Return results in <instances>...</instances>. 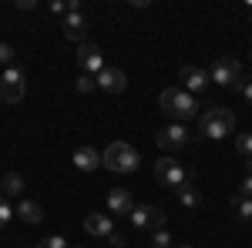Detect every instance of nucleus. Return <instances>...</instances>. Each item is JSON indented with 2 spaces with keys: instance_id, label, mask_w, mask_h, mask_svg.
Returning a JSON list of instances; mask_svg holds the SVG:
<instances>
[{
  "instance_id": "nucleus-1",
  "label": "nucleus",
  "mask_w": 252,
  "mask_h": 248,
  "mask_svg": "<svg viewBox=\"0 0 252 248\" xmlns=\"http://www.w3.org/2000/svg\"><path fill=\"white\" fill-rule=\"evenodd\" d=\"M158 108L172 117L175 124H185V121L198 117V101H195L189 91H182V87H165V91L158 94Z\"/></svg>"
},
{
  "instance_id": "nucleus-2",
  "label": "nucleus",
  "mask_w": 252,
  "mask_h": 248,
  "mask_svg": "<svg viewBox=\"0 0 252 248\" xmlns=\"http://www.w3.org/2000/svg\"><path fill=\"white\" fill-rule=\"evenodd\" d=\"M101 161H104L108 171L131 174V171H138V165H141V154H138L128 141H111V144L104 148V154H101Z\"/></svg>"
},
{
  "instance_id": "nucleus-3",
  "label": "nucleus",
  "mask_w": 252,
  "mask_h": 248,
  "mask_svg": "<svg viewBox=\"0 0 252 248\" xmlns=\"http://www.w3.org/2000/svg\"><path fill=\"white\" fill-rule=\"evenodd\" d=\"M198 131L205 134V138H225V134L235 131V114L229 108H209L205 114L198 117Z\"/></svg>"
},
{
  "instance_id": "nucleus-4",
  "label": "nucleus",
  "mask_w": 252,
  "mask_h": 248,
  "mask_svg": "<svg viewBox=\"0 0 252 248\" xmlns=\"http://www.w3.org/2000/svg\"><path fill=\"white\" fill-rule=\"evenodd\" d=\"M155 144L165 154H172V151L189 148V144H192V134H189V128H185V124H168V128H161V131L155 134Z\"/></svg>"
},
{
  "instance_id": "nucleus-5",
  "label": "nucleus",
  "mask_w": 252,
  "mask_h": 248,
  "mask_svg": "<svg viewBox=\"0 0 252 248\" xmlns=\"http://www.w3.org/2000/svg\"><path fill=\"white\" fill-rule=\"evenodd\" d=\"M209 77L215 84H222V87H235L242 81V67H239L235 57H215L212 67H209Z\"/></svg>"
},
{
  "instance_id": "nucleus-6",
  "label": "nucleus",
  "mask_w": 252,
  "mask_h": 248,
  "mask_svg": "<svg viewBox=\"0 0 252 248\" xmlns=\"http://www.w3.org/2000/svg\"><path fill=\"white\" fill-rule=\"evenodd\" d=\"M131 225L141 231H161L165 228V211L158 208V205H138V208H131Z\"/></svg>"
},
{
  "instance_id": "nucleus-7",
  "label": "nucleus",
  "mask_w": 252,
  "mask_h": 248,
  "mask_svg": "<svg viewBox=\"0 0 252 248\" xmlns=\"http://www.w3.org/2000/svg\"><path fill=\"white\" fill-rule=\"evenodd\" d=\"M0 101L3 104H20L24 101V71L20 67H7L0 77Z\"/></svg>"
},
{
  "instance_id": "nucleus-8",
  "label": "nucleus",
  "mask_w": 252,
  "mask_h": 248,
  "mask_svg": "<svg viewBox=\"0 0 252 248\" xmlns=\"http://www.w3.org/2000/svg\"><path fill=\"white\" fill-rule=\"evenodd\" d=\"M155 181L175 191L178 185H182V181H189V174H185V168H182L175 158H168V154H165L161 161H155Z\"/></svg>"
},
{
  "instance_id": "nucleus-9",
  "label": "nucleus",
  "mask_w": 252,
  "mask_h": 248,
  "mask_svg": "<svg viewBox=\"0 0 252 248\" xmlns=\"http://www.w3.org/2000/svg\"><path fill=\"white\" fill-rule=\"evenodd\" d=\"M78 67L81 74H91L97 77L108 64H104V54H101V47L97 44H91V40H84V44H78Z\"/></svg>"
},
{
  "instance_id": "nucleus-10",
  "label": "nucleus",
  "mask_w": 252,
  "mask_h": 248,
  "mask_svg": "<svg viewBox=\"0 0 252 248\" xmlns=\"http://www.w3.org/2000/svg\"><path fill=\"white\" fill-rule=\"evenodd\" d=\"M178 81H182V91H189V94H202L209 84H212V77H209V71H202L198 64H185L182 71H178Z\"/></svg>"
},
{
  "instance_id": "nucleus-11",
  "label": "nucleus",
  "mask_w": 252,
  "mask_h": 248,
  "mask_svg": "<svg viewBox=\"0 0 252 248\" xmlns=\"http://www.w3.org/2000/svg\"><path fill=\"white\" fill-rule=\"evenodd\" d=\"M94 81H97V87H101L104 94H121V91L128 87V77H125L121 67H104Z\"/></svg>"
},
{
  "instance_id": "nucleus-12",
  "label": "nucleus",
  "mask_w": 252,
  "mask_h": 248,
  "mask_svg": "<svg viewBox=\"0 0 252 248\" xmlns=\"http://www.w3.org/2000/svg\"><path fill=\"white\" fill-rule=\"evenodd\" d=\"M61 30H64V37H67V40L84 44V40H88V17H84V14H67L64 24H61Z\"/></svg>"
},
{
  "instance_id": "nucleus-13",
  "label": "nucleus",
  "mask_w": 252,
  "mask_h": 248,
  "mask_svg": "<svg viewBox=\"0 0 252 248\" xmlns=\"http://www.w3.org/2000/svg\"><path fill=\"white\" fill-rule=\"evenodd\" d=\"M84 231L91 235V238H108L111 235V215H104V211H91L88 218H84Z\"/></svg>"
},
{
  "instance_id": "nucleus-14",
  "label": "nucleus",
  "mask_w": 252,
  "mask_h": 248,
  "mask_svg": "<svg viewBox=\"0 0 252 248\" xmlns=\"http://www.w3.org/2000/svg\"><path fill=\"white\" fill-rule=\"evenodd\" d=\"M71 161H74V168H78V171H84V174L97 171V168H101V165H104V161H101V154H97L94 148H88V144H84V148H78V151H74V158H71Z\"/></svg>"
},
{
  "instance_id": "nucleus-15",
  "label": "nucleus",
  "mask_w": 252,
  "mask_h": 248,
  "mask_svg": "<svg viewBox=\"0 0 252 248\" xmlns=\"http://www.w3.org/2000/svg\"><path fill=\"white\" fill-rule=\"evenodd\" d=\"M131 194H128V188H111V194H108V211L111 215H131Z\"/></svg>"
},
{
  "instance_id": "nucleus-16",
  "label": "nucleus",
  "mask_w": 252,
  "mask_h": 248,
  "mask_svg": "<svg viewBox=\"0 0 252 248\" xmlns=\"http://www.w3.org/2000/svg\"><path fill=\"white\" fill-rule=\"evenodd\" d=\"M17 218H20V221H27V225H40V221H44V208H40L37 201L24 198V201L17 205Z\"/></svg>"
},
{
  "instance_id": "nucleus-17",
  "label": "nucleus",
  "mask_w": 252,
  "mask_h": 248,
  "mask_svg": "<svg viewBox=\"0 0 252 248\" xmlns=\"http://www.w3.org/2000/svg\"><path fill=\"white\" fill-rule=\"evenodd\" d=\"M175 194H178V201H182L185 208H198V205H202V191L195 188L192 181H182V185L175 188Z\"/></svg>"
},
{
  "instance_id": "nucleus-18",
  "label": "nucleus",
  "mask_w": 252,
  "mask_h": 248,
  "mask_svg": "<svg viewBox=\"0 0 252 248\" xmlns=\"http://www.w3.org/2000/svg\"><path fill=\"white\" fill-rule=\"evenodd\" d=\"M0 188H3V198H7V194H10V198L20 194V191H24V178H20V171H7L3 181H0Z\"/></svg>"
},
{
  "instance_id": "nucleus-19",
  "label": "nucleus",
  "mask_w": 252,
  "mask_h": 248,
  "mask_svg": "<svg viewBox=\"0 0 252 248\" xmlns=\"http://www.w3.org/2000/svg\"><path fill=\"white\" fill-rule=\"evenodd\" d=\"M232 208H235V218H239V221H249V218H252V198L235 194V198H232Z\"/></svg>"
},
{
  "instance_id": "nucleus-20",
  "label": "nucleus",
  "mask_w": 252,
  "mask_h": 248,
  "mask_svg": "<svg viewBox=\"0 0 252 248\" xmlns=\"http://www.w3.org/2000/svg\"><path fill=\"white\" fill-rule=\"evenodd\" d=\"M235 151L249 161V158H252V134H239V138H235Z\"/></svg>"
},
{
  "instance_id": "nucleus-21",
  "label": "nucleus",
  "mask_w": 252,
  "mask_h": 248,
  "mask_svg": "<svg viewBox=\"0 0 252 248\" xmlns=\"http://www.w3.org/2000/svg\"><path fill=\"white\" fill-rule=\"evenodd\" d=\"M14 215H17V208H10V201H7V198L0 194V228H7Z\"/></svg>"
},
{
  "instance_id": "nucleus-22",
  "label": "nucleus",
  "mask_w": 252,
  "mask_h": 248,
  "mask_svg": "<svg viewBox=\"0 0 252 248\" xmlns=\"http://www.w3.org/2000/svg\"><path fill=\"white\" fill-rule=\"evenodd\" d=\"M0 67H3V71H7V67H14V47H10V44H3V40H0Z\"/></svg>"
},
{
  "instance_id": "nucleus-23",
  "label": "nucleus",
  "mask_w": 252,
  "mask_h": 248,
  "mask_svg": "<svg viewBox=\"0 0 252 248\" xmlns=\"http://www.w3.org/2000/svg\"><path fill=\"white\" fill-rule=\"evenodd\" d=\"M74 87H78V94H88V91H94V87H97V81H94L91 74H81Z\"/></svg>"
},
{
  "instance_id": "nucleus-24",
  "label": "nucleus",
  "mask_w": 252,
  "mask_h": 248,
  "mask_svg": "<svg viewBox=\"0 0 252 248\" xmlns=\"http://www.w3.org/2000/svg\"><path fill=\"white\" fill-rule=\"evenodd\" d=\"M152 248H172V235L161 228V231H155L152 235Z\"/></svg>"
},
{
  "instance_id": "nucleus-25",
  "label": "nucleus",
  "mask_w": 252,
  "mask_h": 248,
  "mask_svg": "<svg viewBox=\"0 0 252 248\" xmlns=\"http://www.w3.org/2000/svg\"><path fill=\"white\" fill-rule=\"evenodd\" d=\"M37 248H71V245H67V242H64L61 235H51V238H44Z\"/></svg>"
},
{
  "instance_id": "nucleus-26",
  "label": "nucleus",
  "mask_w": 252,
  "mask_h": 248,
  "mask_svg": "<svg viewBox=\"0 0 252 248\" xmlns=\"http://www.w3.org/2000/svg\"><path fill=\"white\" fill-rule=\"evenodd\" d=\"M235 91H239V94L252 104V77H249V81H239V84H235Z\"/></svg>"
},
{
  "instance_id": "nucleus-27",
  "label": "nucleus",
  "mask_w": 252,
  "mask_h": 248,
  "mask_svg": "<svg viewBox=\"0 0 252 248\" xmlns=\"http://www.w3.org/2000/svg\"><path fill=\"white\" fill-rule=\"evenodd\" d=\"M239 194H242V198H252V174H246V178H242V185H239Z\"/></svg>"
},
{
  "instance_id": "nucleus-28",
  "label": "nucleus",
  "mask_w": 252,
  "mask_h": 248,
  "mask_svg": "<svg viewBox=\"0 0 252 248\" xmlns=\"http://www.w3.org/2000/svg\"><path fill=\"white\" fill-rule=\"evenodd\" d=\"M108 245H111V248H125V235L111 231V235H108Z\"/></svg>"
},
{
  "instance_id": "nucleus-29",
  "label": "nucleus",
  "mask_w": 252,
  "mask_h": 248,
  "mask_svg": "<svg viewBox=\"0 0 252 248\" xmlns=\"http://www.w3.org/2000/svg\"><path fill=\"white\" fill-rule=\"evenodd\" d=\"M51 14H61V17H67V3L54 0V3H51Z\"/></svg>"
},
{
  "instance_id": "nucleus-30",
  "label": "nucleus",
  "mask_w": 252,
  "mask_h": 248,
  "mask_svg": "<svg viewBox=\"0 0 252 248\" xmlns=\"http://www.w3.org/2000/svg\"><path fill=\"white\" fill-rule=\"evenodd\" d=\"M246 171H249V174H252V158H249V161H246Z\"/></svg>"
},
{
  "instance_id": "nucleus-31",
  "label": "nucleus",
  "mask_w": 252,
  "mask_h": 248,
  "mask_svg": "<svg viewBox=\"0 0 252 248\" xmlns=\"http://www.w3.org/2000/svg\"><path fill=\"white\" fill-rule=\"evenodd\" d=\"M249 24H252V0H249Z\"/></svg>"
},
{
  "instance_id": "nucleus-32",
  "label": "nucleus",
  "mask_w": 252,
  "mask_h": 248,
  "mask_svg": "<svg viewBox=\"0 0 252 248\" xmlns=\"http://www.w3.org/2000/svg\"><path fill=\"white\" fill-rule=\"evenodd\" d=\"M175 248H192V245H175Z\"/></svg>"
}]
</instances>
